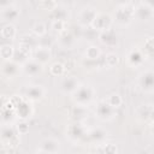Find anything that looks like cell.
I'll use <instances>...</instances> for the list:
<instances>
[{"label":"cell","mask_w":154,"mask_h":154,"mask_svg":"<svg viewBox=\"0 0 154 154\" xmlns=\"http://www.w3.org/2000/svg\"><path fill=\"white\" fill-rule=\"evenodd\" d=\"M81 154H91L90 152H83V153H81Z\"/></svg>","instance_id":"obj_20"},{"label":"cell","mask_w":154,"mask_h":154,"mask_svg":"<svg viewBox=\"0 0 154 154\" xmlns=\"http://www.w3.org/2000/svg\"><path fill=\"white\" fill-rule=\"evenodd\" d=\"M140 111H143V114H140V118L144 119V120H148V119H152L153 117V107L152 105H142L138 107Z\"/></svg>","instance_id":"obj_9"},{"label":"cell","mask_w":154,"mask_h":154,"mask_svg":"<svg viewBox=\"0 0 154 154\" xmlns=\"http://www.w3.org/2000/svg\"><path fill=\"white\" fill-rule=\"evenodd\" d=\"M14 54V49H13V46L11 45H4L0 47V58L5 59V60H8L13 57Z\"/></svg>","instance_id":"obj_8"},{"label":"cell","mask_w":154,"mask_h":154,"mask_svg":"<svg viewBox=\"0 0 154 154\" xmlns=\"http://www.w3.org/2000/svg\"><path fill=\"white\" fill-rule=\"evenodd\" d=\"M69 85V89H67V91H76L77 89H78V79L75 77V76H69V77H66L65 79H64V82H63V90L66 88Z\"/></svg>","instance_id":"obj_5"},{"label":"cell","mask_w":154,"mask_h":154,"mask_svg":"<svg viewBox=\"0 0 154 154\" xmlns=\"http://www.w3.org/2000/svg\"><path fill=\"white\" fill-rule=\"evenodd\" d=\"M17 130H18L19 134H25V132L29 131V125H26V123L22 122V123H19L17 125Z\"/></svg>","instance_id":"obj_16"},{"label":"cell","mask_w":154,"mask_h":154,"mask_svg":"<svg viewBox=\"0 0 154 154\" xmlns=\"http://www.w3.org/2000/svg\"><path fill=\"white\" fill-rule=\"evenodd\" d=\"M100 54H101V51H100V48H99L97 46H89V47L85 49V52H84L85 58H88V59H90V60L97 59V58L100 57Z\"/></svg>","instance_id":"obj_7"},{"label":"cell","mask_w":154,"mask_h":154,"mask_svg":"<svg viewBox=\"0 0 154 154\" xmlns=\"http://www.w3.org/2000/svg\"><path fill=\"white\" fill-rule=\"evenodd\" d=\"M41 5L45 6V7L48 8V10H55V7L58 6V4H57L55 1H42Z\"/></svg>","instance_id":"obj_17"},{"label":"cell","mask_w":154,"mask_h":154,"mask_svg":"<svg viewBox=\"0 0 154 154\" xmlns=\"http://www.w3.org/2000/svg\"><path fill=\"white\" fill-rule=\"evenodd\" d=\"M117 146L113 143H107L103 146V154H117Z\"/></svg>","instance_id":"obj_14"},{"label":"cell","mask_w":154,"mask_h":154,"mask_svg":"<svg viewBox=\"0 0 154 154\" xmlns=\"http://www.w3.org/2000/svg\"><path fill=\"white\" fill-rule=\"evenodd\" d=\"M112 24V18L108 13H96L95 18L91 22V26L94 29H97L100 31H105L107 29H109Z\"/></svg>","instance_id":"obj_1"},{"label":"cell","mask_w":154,"mask_h":154,"mask_svg":"<svg viewBox=\"0 0 154 154\" xmlns=\"http://www.w3.org/2000/svg\"><path fill=\"white\" fill-rule=\"evenodd\" d=\"M63 65H64V69H65V70H71V69L75 66V61H73L72 59H69V60H67L65 64H63Z\"/></svg>","instance_id":"obj_18"},{"label":"cell","mask_w":154,"mask_h":154,"mask_svg":"<svg viewBox=\"0 0 154 154\" xmlns=\"http://www.w3.org/2000/svg\"><path fill=\"white\" fill-rule=\"evenodd\" d=\"M31 30H32V32H34L36 36H43V35L46 34V31H47L46 25H45L42 22H36V23L32 25Z\"/></svg>","instance_id":"obj_10"},{"label":"cell","mask_w":154,"mask_h":154,"mask_svg":"<svg viewBox=\"0 0 154 154\" xmlns=\"http://www.w3.org/2000/svg\"><path fill=\"white\" fill-rule=\"evenodd\" d=\"M51 59V51L48 47H37L35 51V61L36 63H47Z\"/></svg>","instance_id":"obj_3"},{"label":"cell","mask_w":154,"mask_h":154,"mask_svg":"<svg viewBox=\"0 0 154 154\" xmlns=\"http://www.w3.org/2000/svg\"><path fill=\"white\" fill-rule=\"evenodd\" d=\"M49 71L53 76H61L65 72V69H64L63 63H54V64H52Z\"/></svg>","instance_id":"obj_13"},{"label":"cell","mask_w":154,"mask_h":154,"mask_svg":"<svg viewBox=\"0 0 154 154\" xmlns=\"http://www.w3.org/2000/svg\"><path fill=\"white\" fill-rule=\"evenodd\" d=\"M0 154H8V150L6 148H1L0 149Z\"/></svg>","instance_id":"obj_19"},{"label":"cell","mask_w":154,"mask_h":154,"mask_svg":"<svg viewBox=\"0 0 154 154\" xmlns=\"http://www.w3.org/2000/svg\"><path fill=\"white\" fill-rule=\"evenodd\" d=\"M52 29L58 32H63L66 29V22L64 19H54L52 22Z\"/></svg>","instance_id":"obj_11"},{"label":"cell","mask_w":154,"mask_h":154,"mask_svg":"<svg viewBox=\"0 0 154 154\" xmlns=\"http://www.w3.org/2000/svg\"><path fill=\"white\" fill-rule=\"evenodd\" d=\"M152 51H153V37H148L147 41L144 42V54L146 53L152 54Z\"/></svg>","instance_id":"obj_15"},{"label":"cell","mask_w":154,"mask_h":154,"mask_svg":"<svg viewBox=\"0 0 154 154\" xmlns=\"http://www.w3.org/2000/svg\"><path fill=\"white\" fill-rule=\"evenodd\" d=\"M38 154H48V153H45V152H40Z\"/></svg>","instance_id":"obj_21"},{"label":"cell","mask_w":154,"mask_h":154,"mask_svg":"<svg viewBox=\"0 0 154 154\" xmlns=\"http://www.w3.org/2000/svg\"><path fill=\"white\" fill-rule=\"evenodd\" d=\"M118 55L116 53H107L106 57H105V64L108 66V67H113L118 64Z\"/></svg>","instance_id":"obj_12"},{"label":"cell","mask_w":154,"mask_h":154,"mask_svg":"<svg viewBox=\"0 0 154 154\" xmlns=\"http://www.w3.org/2000/svg\"><path fill=\"white\" fill-rule=\"evenodd\" d=\"M40 150L48 154H55L59 150V142L53 138H46L41 142Z\"/></svg>","instance_id":"obj_2"},{"label":"cell","mask_w":154,"mask_h":154,"mask_svg":"<svg viewBox=\"0 0 154 154\" xmlns=\"http://www.w3.org/2000/svg\"><path fill=\"white\" fill-rule=\"evenodd\" d=\"M16 34H17L16 26H14L13 24H11V23L4 25L2 29H1V36H2L5 40H12V38H14Z\"/></svg>","instance_id":"obj_4"},{"label":"cell","mask_w":154,"mask_h":154,"mask_svg":"<svg viewBox=\"0 0 154 154\" xmlns=\"http://www.w3.org/2000/svg\"><path fill=\"white\" fill-rule=\"evenodd\" d=\"M122 103H123V99L119 94L113 93L107 97V105L111 108H118L119 106H122Z\"/></svg>","instance_id":"obj_6"}]
</instances>
